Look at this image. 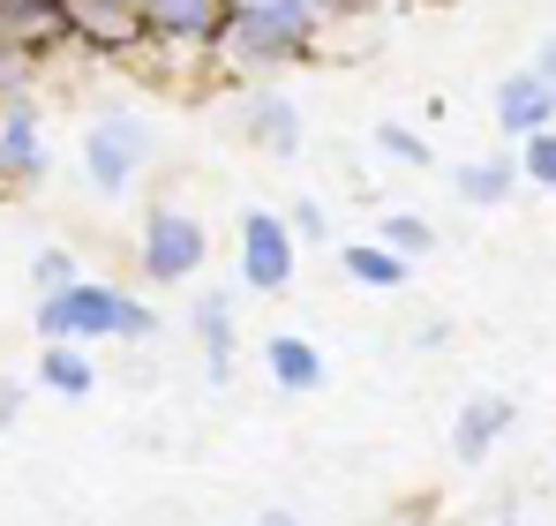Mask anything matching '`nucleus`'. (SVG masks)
Masks as SVG:
<instances>
[{
  "mask_svg": "<svg viewBox=\"0 0 556 526\" xmlns=\"http://www.w3.org/2000/svg\"><path fill=\"white\" fill-rule=\"evenodd\" d=\"M203 339H211V368L226 376V301H218V293L203 301Z\"/></svg>",
  "mask_w": 556,
  "mask_h": 526,
  "instance_id": "14",
  "label": "nucleus"
},
{
  "mask_svg": "<svg viewBox=\"0 0 556 526\" xmlns=\"http://www.w3.org/2000/svg\"><path fill=\"white\" fill-rule=\"evenodd\" d=\"M556 113V84H542V76H519V84H504V98H496V121L504 128H542Z\"/></svg>",
  "mask_w": 556,
  "mask_h": 526,
  "instance_id": "6",
  "label": "nucleus"
},
{
  "mask_svg": "<svg viewBox=\"0 0 556 526\" xmlns=\"http://www.w3.org/2000/svg\"><path fill=\"white\" fill-rule=\"evenodd\" d=\"M527 174H534V180H556V136H534V151H527Z\"/></svg>",
  "mask_w": 556,
  "mask_h": 526,
  "instance_id": "16",
  "label": "nucleus"
},
{
  "mask_svg": "<svg viewBox=\"0 0 556 526\" xmlns=\"http://www.w3.org/2000/svg\"><path fill=\"white\" fill-rule=\"evenodd\" d=\"M264 526H293V519H264Z\"/></svg>",
  "mask_w": 556,
  "mask_h": 526,
  "instance_id": "19",
  "label": "nucleus"
},
{
  "mask_svg": "<svg viewBox=\"0 0 556 526\" xmlns=\"http://www.w3.org/2000/svg\"><path fill=\"white\" fill-rule=\"evenodd\" d=\"M264 128H271V136H278L271 151H278V159H286V151H293V113H286L278 98H264Z\"/></svg>",
  "mask_w": 556,
  "mask_h": 526,
  "instance_id": "15",
  "label": "nucleus"
},
{
  "mask_svg": "<svg viewBox=\"0 0 556 526\" xmlns=\"http://www.w3.org/2000/svg\"><path fill=\"white\" fill-rule=\"evenodd\" d=\"M143 263H151V278H181L188 263H203V226H195V218H181V211H151Z\"/></svg>",
  "mask_w": 556,
  "mask_h": 526,
  "instance_id": "2",
  "label": "nucleus"
},
{
  "mask_svg": "<svg viewBox=\"0 0 556 526\" xmlns=\"http://www.w3.org/2000/svg\"><path fill=\"white\" fill-rule=\"evenodd\" d=\"M46 384H61V391H91V361L68 353V347H53V353H46Z\"/></svg>",
  "mask_w": 556,
  "mask_h": 526,
  "instance_id": "11",
  "label": "nucleus"
},
{
  "mask_svg": "<svg viewBox=\"0 0 556 526\" xmlns=\"http://www.w3.org/2000/svg\"><path fill=\"white\" fill-rule=\"evenodd\" d=\"M346 271H354L362 286H399V278H406V263L383 256V249H369V241H362V249H346Z\"/></svg>",
  "mask_w": 556,
  "mask_h": 526,
  "instance_id": "10",
  "label": "nucleus"
},
{
  "mask_svg": "<svg viewBox=\"0 0 556 526\" xmlns=\"http://www.w3.org/2000/svg\"><path fill=\"white\" fill-rule=\"evenodd\" d=\"M68 271H76V263L61 256V249H46V256H38V278H46V286H68Z\"/></svg>",
  "mask_w": 556,
  "mask_h": 526,
  "instance_id": "17",
  "label": "nucleus"
},
{
  "mask_svg": "<svg viewBox=\"0 0 556 526\" xmlns=\"http://www.w3.org/2000/svg\"><path fill=\"white\" fill-rule=\"evenodd\" d=\"M136 159H143V128H136V121H105V128L91 136V174H98V188H121Z\"/></svg>",
  "mask_w": 556,
  "mask_h": 526,
  "instance_id": "5",
  "label": "nucleus"
},
{
  "mask_svg": "<svg viewBox=\"0 0 556 526\" xmlns=\"http://www.w3.org/2000/svg\"><path fill=\"white\" fill-rule=\"evenodd\" d=\"M53 339H91V331H121V293H105V286H61L53 301H46V316H38Z\"/></svg>",
  "mask_w": 556,
  "mask_h": 526,
  "instance_id": "1",
  "label": "nucleus"
},
{
  "mask_svg": "<svg viewBox=\"0 0 556 526\" xmlns=\"http://www.w3.org/2000/svg\"><path fill=\"white\" fill-rule=\"evenodd\" d=\"M271 368L286 391H308V384H324V361L316 347H301V339H271Z\"/></svg>",
  "mask_w": 556,
  "mask_h": 526,
  "instance_id": "8",
  "label": "nucleus"
},
{
  "mask_svg": "<svg viewBox=\"0 0 556 526\" xmlns=\"http://www.w3.org/2000/svg\"><path fill=\"white\" fill-rule=\"evenodd\" d=\"M383 143H391V151H399V159H414V166H421V159H429V151H421V143H414V136H406V128H383Z\"/></svg>",
  "mask_w": 556,
  "mask_h": 526,
  "instance_id": "18",
  "label": "nucleus"
},
{
  "mask_svg": "<svg viewBox=\"0 0 556 526\" xmlns=\"http://www.w3.org/2000/svg\"><path fill=\"white\" fill-rule=\"evenodd\" d=\"M0 166H23V174L38 166V143H30V113H15V121H8V136H0Z\"/></svg>",
  "mask_w": 556,
  "mask_h": 526,
  "instance_id": "12",
  "label": "nucleus"
},
{
  "mask_svg": "<svg viewBox=\"0 0 556 526\" xmlns=\"http://www.w3.org/2000/svg\"><path fill=\"white\" fill-rule=\"evenodd\" d=\"M504 422H511V406H504V399H473V406H466V422H459V459H481L489 437H496Z\"/></svg>",
  "mask_w": 556,
  "mask_h": 526,
  "instance_id": "7",
  "label": "nucleus"
},
{
  "mask_svg": "<svg viewBox=\"0 0 556 526\" xmlns=\"http://www.w3.org/2000/svg\"><path fill=\"white\" fill-rule=\"evenodd\" d=\"M241 241H249V263H241V271H249V286H264V293H271V286H286V226H278V218H264V211H249Z\"/></svg>",
  "mask_w": 556,
  "mask_h": 526,
  "instance_id": "4",
  "label": "nucleus"
},
{
  "mask_svg": "<svg viewBox=\"0 0 556 526\" xmlns=\"http://www.w3.org/2000/svg\"><path fill=\"white\" fill-rule=\"evenodd\" d=\"M459 188L473 196V203H496V196L511 188V166H466V174H459Z\"/></svg>",
  "mask_w": 556,
  "mask_h": 526,
  "instance_id": "13",
  "label": "nucleus"
},
{
  "mask_svg": "<svg viewBox=\"0 0 556 526\" xmlns=\"http://www.w3.org/2000/svg\"><path fill=\"white\" fill-rule=\"evenodd\" d=\"M166 30H218V0H151Z\"/></svg>",
  "mask_w": 556,
  "mask_h": 526,
  "instance_id": "9",
  "label": "nucleus"
},
{
  "mask_svg": "<svg viewBox=\"0 0 556 526\" xmlns=\"http://www.w3.org/2000/svg\"><path fill=\"white\" fill-rule=\"evenodd\" d=\"M308 38V15H301V0H271V8H249L241 15V46L256 53V61H271V53H293Z\"/></svg>",
  "mask_w": 556,
  "mask_h": 526,
  "instance_id": "3",
  "label": "nucleus"
}]
</instances>
